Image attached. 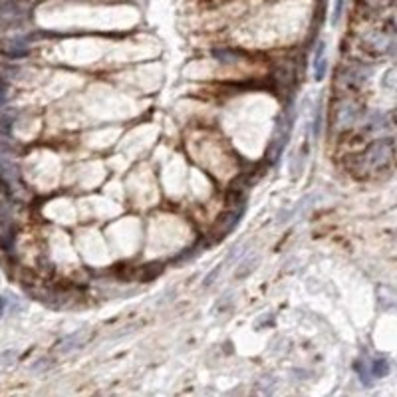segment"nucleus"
<instances>
[{
    "label": "nucleus",
    "mask_w": 397,
    "mask_h": 397,
    "mask_svg": "<svg viewBox=\"0 0 397 397\" xmlns=\"http://www.w3.org/2000/svg\"><path fill=\"white\" fill-rule=\"evenodd\" d=\"M14 357H16V353H14V351H12V350L4 351V353L0 355V368H6V366H10Z\"/></svg>",
    "instance_id": "ddd939ff"
},
{
    "label": "nucleus",
    "mask_w": 397,
    "mask_h": 397,
    "mask_svg": "<svg viewBox=\"0 0 397 397\" xmlns=\"http://www.w3.org/2000/svg\"><path fill=\"white\" fill-rule=\"evenodd\" d=\"M258 264V257H255V252H250L246 258H242L240 260V264L236 266V278H246L252 270H255V266Z\"/></svg>",
    "instance_id": "39448f33"
},
{
    "label": "nucleus",
    "mask_w": 397,
    "mask_h": 397,
    "mask_svg": "<svg viewBox=\"0 0 397 397\" xmlns=\"http://www.w3.org/2000/svg\"><path fill=\"white\" fill-rule=\"evenodd\" d=\"M88 340H90V334H88V330L74 332V334H70V336H68V338L62 342V351L78 350V348H82L84 344H88Z\"/></svg>",
    "instance_id": "7ed1b4c3"
},
{
    "label": "nucleus",
    "mask_w": 397,
    "mask_h": 397,
    "mask_svg": "<svg viewBox=\"0 0 397 397\" xmlns=\"http://www.w3.org/2000/svg\"><path fill=\"white\" fill-rule=\"evenodd\" d=\"M328 71V60L326 58H320V60H314V78L316 82H322L326 78Z\"/></svg>",
    "instance_id": "1a4fd4ad"
},
{
    "label": "nucleus",
    "mask_w": 397,
    "mask_h": 397,
    "mask_svg": "<svg viewBox=\"0 0 397 397\" xmlns=\"http://www.w3.org/2000/svg\"><path fill=\"white\" fill-rule=\"evenodd\" d=\"M314 112L316 114H314V121H312V135L316 139L320 135V131H322V103H318Z\"/></svg>",
    "instance_id": "9d476101"
},
{
    "label": "nucleus",
    "mask_w": 397,
    "mask_h": 397,
    "mask_svg": "<svg viewBox=\"0 0 397 397\" xmlns=\"http://www.w3.org/2000/svg\"><path fill=\"white\" fill-rule=\"evenodd\" d=\"M221 270H223V264H219V266H214V268H212V270H210V272H209V276H205V280H203V286H205V288H209L210 284H212V282L216 280V276L221 274Z\"/></svg>",
    "instance_id": "9b49d317"
},
{
    "label": "nucleus",
    "mask_w": 397,
    "mask_h": 397,
    "mask_svg": "<svg viewBox=\"0 0 397 397\" xmlns=\"http://www.w3.org/2000/svg\"><path fill=\"white\" fill-rule=\"evenodd\" d=\"M2 52L10 58H22L28 54V46H26L24 40H6L2 44Z\"/></svg>",
    "instance_id": "20e7f679"
},
{
    "label": "nucleus",
    "mask_w": 397,
    "mask_h": 397,
    "mask_svg": "<svg viewBox=\"0 0 397 397\" xmlns=\"http://www.w3.org/2000/svg\"><path fill=\"white\" fill-rule=\"evenodd\" d=\"M4 105H6V84L0 80V112L4 110Z\"/></svg>",
    "instance_id": "4468645a"
},
{
    "label": "nucleus",
    "mask_w": 397,
    "mask_h": 397,
    "mask_svg": "<svg viewBox=\"0 0 397 397\" xmlns=\"http://www.w3.org/2000/svg\"><path fill=\"white\" fill-rule=\"evenodd\" d=\"M238 221H240V212H229V214H225L221 219V234L225 236V234L231 233L234 227L238 225Z\"/></svg>",
    "instance_id": "0eeeda50"
},
{
    "label": "nucleus",
    "mask_w": 397,
    "mask_h": 397,
    "mask_svg": "<svg viewBox=\"0 0 397 397\" xmlns=\"http://www.w3.org/2000/svg\"><path fill=\"white\" fill-rule=\"evenodd\" d=\"M6 296H0V318L4 316V310H6Z\"/></svg>",
    "instance_id": "2eb2a0df"
},
{
    "label": "nucleus",
    "mask_w": 397,
    "mask_h": 397,
    "mask_svg": "<svg viewBox=\"0 0 397 397\" xmlns=\"http://www.w3.org/2000/svg\"><path fill=\"white\" fill-rule=\"evenodd\" d=\"M368 370L372 372V377H385L389 374V362L383 359V357H377V359L372 362V366Z\"/></svg>",
    "instance_id": "6e6552de"
},
{
    "label": "nucleus",
    "mask_w": 397,
    "mask_h": 397,
    "mask_svg": "<svg viewBox=\"0 0 397 397\" xmlns=\"http://www.w3.org/2000/svg\"><path fill=\"white\" fill-rule=\"evenodd\" d=\"M212 56H214L219 62H223V64H234V62H238V60L242 58V54H238V52H234V50H229V48H225V50H214Z\"/></svg>",
    "instance_id": "423d86ee"
},
{
    "label": "nucleus",
    "mask_w": 397,
    "mask_h": 397,
    "mask_svg": "<svg viewBox=\"0 0 397 397\" xmlns=\"http://www.w3.org/2000/svg\"><path fill=\"white\" fill-rule=\"evenodd\" d=\"M391 155H393V143L391 139L387 141H375L374 145L364 153V159L368 165H374V167H381L387 161H391Z\"/></svg>",
    "instance_id": "f257e3e1"
},
{
    "label": "nucleus",
    "mask_w": 397,
    "mask_h": 397,
    "mask_svg": "<svg viewBox=\"0 0 397 397\" xmlns=\"http://www.w3.org/2000/svg\"><path fill=\"white\" fill-rule=\"evenodd\" d=\"M344 4H346V0H336V8H334V16H332V22L334 24L340 22L342 12H344Z\"/></svg>",
    "instance_id": "f8f14e48"
},
{
    "label": "nucleus",
    "mask_w": 397,
    "mask_h": 397,
    "mask_svg": "<svg viewBox=\"0 0 397 397\" xmlns=\"http://www.w3.org/2000/svg\"><path fill=\"white\" fill-rule=\"evenodd\" d=\"M355 117H357V110H355V105H353V103H350V101H348V103L340 105V107H338V114H336L338 127H340V129H346V127H350V125H353Z\"/></svg>",
    "instance_id": "f03ea898"
}]
</instances>
